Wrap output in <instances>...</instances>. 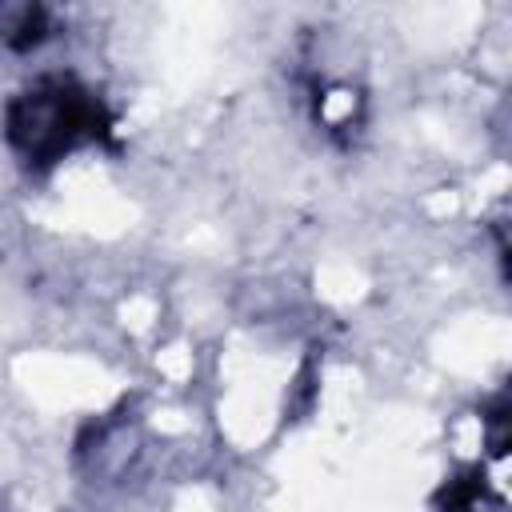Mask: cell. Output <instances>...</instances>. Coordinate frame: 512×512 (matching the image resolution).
<instances>
[{
  "label": "cell",
  "mask_w": 512,
  "mask_h": 512,
  "mask_svg": "<svg viewBox=\"0 0 512 512\" xmlns=\"http://www.w3.org/2000/svg\"><path fill=\"white\" fill-rule=\"evenodd\" d=\"M88 136H104V112L72 80H40L8 108V140L28 164H52Z\"/></svg>",
  "instance_id": "cell-1"
}]
</instances>
